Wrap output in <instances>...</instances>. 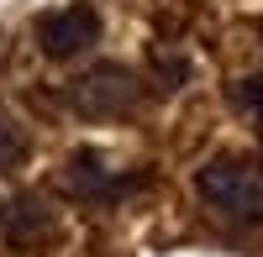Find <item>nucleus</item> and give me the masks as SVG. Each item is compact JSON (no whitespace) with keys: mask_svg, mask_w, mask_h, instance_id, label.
<instances>
[{"mask_svg":"<svg viewBox=\"0 0 263 257\" xmlns=\"http://www.w3.org/2000/svg\"><path fill=\"white\" fill-rule=\"evenodd\" d=\"M232 95H237V105H242V111L263 126V79H237V90H232Z\"/></svg>","mask_w":263,"mask_h":257,"instance_id":"7","label":"nucleus"},{"mask_svg":"<svg viewBox=\"0 0 263 257\" xmlns=\"http://www.w3.org/2000/svg\"><path fill=\"white\" fill-rule=\"evenodd\" d=\"M95 37H100V16L90 6H63L53 16H42V27H37V42H42L48 58H74V53L90 48Z\"/></svg>","mask_w":263,"mask_h":257,"instance_id":"3","label":"nucleus"},{"mask_svg":"<svg viewBox=\"0 0 263 257\" xmlns=\"http://www.w3.org/2000/svg\"><path fill=\"white\" fill-rule=\"evenodd\" d=\"M21 158H27V137H21V126H16L11 116H0V174L16 168Z\"/></svg>","mask_w":263,"mask_h":257,"instance_id":"6","label":"nucleus"},{"mask_svg":"<svg viewBox=\"0 0 263 257\" xmlns=\"http://www.w3.org/2000/svg\"><path fill=\"white\" fill-rule=\"evenodd\" d=\"M195 189H200V200L216 210V216H227L237 226L263 221V163H253L242 153L205 158L200 174H195Z\"/></svg>","mask_w":263,"mask_h":257,"instance_id":"1","label":"nucleus"},{"mask_svg":"<svg viewBox=\"0 0 263 257\" xmlns=\"http://www.w3.org/2000/svg\"><path fill=\"white\" fill-rule=\"evenodd\" d=\"M137 100V79H132L121 63H100V69L79 74L69 84V105L90 121H105V116H121L126 105Z\"/></svg>","mask_w":263,"mask_h":257,"instance_id":"2","label":"nucleus"},{"mask_svg":"<svg viewBox=\"0 0 263 257\" xmlns=\"http://www.w3.org/2000/svg\"><path fill=\"white\" fill-rule=\"evenodd\" d=\"M63 189H69L74 200H111V195H121V189H126V179L105 174V163H100V158L74 153L69 168H63Z\"/></svg>","mask_w":263,"mask_h":257,"instance_id":"5","label":"nucleus"},{"mask_svg":"<svg viewBox=\"0 0 263 257\" xmlns=\"http://www.w3.org/2000/svg\"><path fill=\"white\" fill-rule=\"evenodd\" d=\"M0 231H6L11 247H37L53 231V216H48V205H42L37 195H21L11 205H0Z\"/></svg>","mask_w":263,"mask_h":257,"instance_id":"4","label":"nucleus"}]
</instances>
